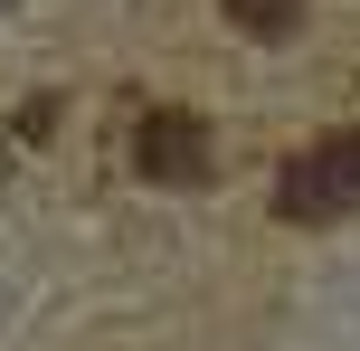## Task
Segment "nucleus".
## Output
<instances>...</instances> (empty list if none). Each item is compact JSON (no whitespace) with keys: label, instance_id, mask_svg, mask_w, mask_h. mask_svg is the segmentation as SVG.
<instances>
[{"label":"nucleus","instance_id":"f257e3e1","mask_svg":"<svg viewBox=\"0 0 360 351\" xmlns=\"http://www.w3.org/2000/svg\"><path fill=\"white\" fill-rule=\"evenodd\" d=\"M275 209L285 219H342V209H360V124L313 143V152H294L285 181H275Z\"/></svg>","mask_w":360,"mask_h":351},{"label":"nucleus","instance_id":"f03ea898","mask_svg":"<svg viewBox=\"0 0 360 351\" xmlns=\"http://www.w3.org/2000/svg\"><path fill=\"white\" fill-rule=\"evenodd\" d=\"M133 162H143V181H162V190H199V181L218 171V143H209V124H199V114L162 105V114H143V124H133Z\"/></svg>","mask_w":360,"mask_h":351},{"label":"nucleus","instance_id":"7ed1b4c3","mask_svg":"<svg viewBox=\"0 0 360 351\" xmlns=\"http://www.w3.org/2000/svg\"><path fill=\"white\" fill-rule=\"evenodd\" d=\"M218 10H228V29H237V38H266V48L304 29V0H218Z\"/></svg>","mask_w":360,"mask_h":351}]
</instances>
